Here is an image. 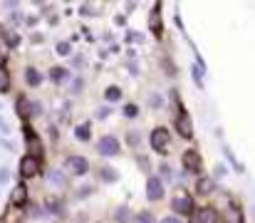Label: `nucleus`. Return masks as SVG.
Instances as JSON below:
<instances>
[{
	"label": "nucleus",
	"mask_w": 255,
	"mask_h": 223,
	"mask_svg": "<svg viewBox=\"0 0 255 223\" xmlns=\"http://www.w3.org/2000/svg\"><path fill=\"white\" fill-rule=\"evenodd\" d=\"M171 211L176 214V216H193V211H196V204H193V196L191 194H186L183 189L171 199Z\"/></svg>",
	"instance_id": "nucleus-1"
},
{
	"label": "nucleus",
	"mask_w": 255,
	"mask_h": 223,
	"mask_svg": "<svg viewBox=\"0 0 255 223\" xmlns=\"http://www.w3.org/2000/svg\"><path fill=\"white\" fill-rule=\"evenodd\" d=\"M40 169H42V161H40L37 156H30V154H25V156L20 159V164H17V174H20L22 181L35 179V176L40 174Z\"/></svg>",
	"instance_id": "nucleus-2"
},
{
	"label": "nucleus",
	"mask_w": 255,
	"mask_h": 223,
	"mask_svg": "<svg viewBox=\"0 0 255 223\" xmlns=\"http://www.w3.org/2000/svg\"><path fill=\"white\" fill-rule=\"evenodd\" d=\"M149 144L154 151H159V154H169V147H171V134L166 127H156L154 132H151V137H149Z\"/></svg>",
	"instance_id": "nucleus-3"
},
{
	"label": "nucleus",
	"mask_w": 255,
	"mask_h": 223,
	"mask_svg": "<svg viewBox=\"0 0 255 223\" xmlns=\"http://www.w3.org/2000/svg\"><path fill=\"white\" fill-rule=\"evenodd\" d=\"M65 171L72 174V176H87L89 174V159L80 156V154H72L65 159Z\"/></svg>",
	"instance_id": "nucleus-4"
},
{
	"label": "nucleus",
	"mask_w": 255,
	"mask_h": 223,
	"mask_svg": "<svg viewBox=\"0 0 255 223\" xmlns=\"http://www.w3.org/2000/svg\"><path fill=\"white\" fill-rule=\"evenodd\" d=\"M181 166H183V171H188V174H201V171H203V159H201V154H198L196 149H186V151L181 154Z\"/></svg>",
	"instance_id": "nucleus-5"
},
{
	"label": "nucleus",
	"mask_w": 255,
	"mask_h": 223,
	"mask_svg": "<svg viewBox=\"0 0 255 223\" xmlns=\"http://www.w3.org/2000/svg\"><path fill=\"white\" fill-rule=\"evenodd\" d=\"M97 151H99V156L112 159V156H117V154L122 151V144H119V139H117L114 134H104V137L97 142Z\"/></svg>",
	"instance_id": "nucleus-6"
},
{
	"label": "nucleus",
	"mask_w": 255,
	"mask_h": 223,
	"mask_svg": "<svg viewBox=\"0 0 255 223\" xmlns=\"http://www.w3.org/2000/svg\"><path fill=\"white\" fill-rule=\"evenodd\" d=\"M173 122H176V129H178V134L183 139H193V122H191V117H188V112L183 107H178V114H176Z\"/></svg>",
	"instance_id": "nucleus-7"
},
{
	"label": "nucleus",
	"mask_w": 255,
	"mask_h": 223,
	"mask_svg": "<svg viewBox=\"0 0 255 223\" xmlns=\"http://www.w3.org/2000/svg\"><path fill=\"white\" fill-rule=\"evenodd\" d=\"M22 132H25V147L30 151V156H37L40 159V154H42V139L35 134V129L30 124H22Z\"/></svg>",
	"instance_id": "nucleus-8"
},
{
	"label": "nucleus",
	"mask_w": 255,
	"mask_h": 223,
	"mask_svg": "<svg viewBox=\"0 0 255 223\" xmlns=\"http://www.w3.org/2000/svg\"><path fill=\"white\" fill-rule=\"evenodd\" d=\"M164 196H166V184L159 176H149V181H146V199L149 201H161Z\"/></svg>",
	"instance_id": "nucleus-9"
},
{
	"label": "nucleus",
	"mask_w": 255,
	"mask_h": 223,
	"mask_svg": "<svg viewBox=\"0 0 255 223\" xmlns=\"http://www.w3.org/2000/svg\"><path fill=\"white\" fill-rule=\"evenodd\" d=\"M188 223H218V214L211 206H201L193 211V216L188 219Z\"/></svg>",
	"instance_id": "nucleus-10"
},
{
	"label": "nucleus",
	"mask_w": 255,
	"mask_h": 223,
	"mask_svg": "<svg viewBox=\"0 0 255 223\" xmlns=\"http://www.w3.org/2000/svg\"><path fill=\"white\" fill-rule=\"evenodd\" d=\"M47 184H50L52 189H57V191L70 189V179H67V174H65L62 169H52V171H47Z\"/></svg>",
	"instance_id": "nucleus-11"
},
{
	"label": "nucleus",
	"mask_w": 255,
	"mask_h": 223,
	"mask_svg": "<svg viewBox=\"0 0 255 223\" xmlns=\"http://www.w3.org/2000/svg\"><path fill=\"white\" fill-rule=\"evenodd\" d=\"M15 114H17L22 122H27V119L32 117V102H30L27 97H22V94H20V97L15 99Z\"/></svg>",
	"instance_id": "nucleus-12"
},
{
	"label": "nucleus",
	"mask_w": 255,
	"mask_h": 223,
	"mask_svg": "<svg viewBox=\"0 0 255 223\" xmlns=\"http://www.w3.org/2000/svg\"><path fill=\"white\" fill-rule=\"evenodd\" d=\"M216 191V179L213 176H198L196 179V194L198 196H211Z\"/></svg>",
	"instance_id": "nucleus-13"
},
{
	"label": "nucleus",
	"mask_w": 255,
	"mask_h": 223,
	"mask_svg": "<svg viewBox=\"0 0 255 223\" xmlns=\"http://www.w3.org/2000/svg\"><path fill=\"white\" fill-rule=\"evenodd\" d=\"M161 5H154V12L149 15V32H154L156 37H161L164 32V20H161Z\"/></svg>",
	"instance_id": "nucleus-14"
},
{
	"label": "nucleus",
	"mask_w": 255,
	"mask_h": 223,
	"mask_svg": "<svg viewBox=\"0 0 255 223\" xmlns=\"http://www.w3.org/2000/svg\"><path fill=\"white\" fill-rule=\"evenodd\" d=\"M10 204L17 206V209H22V206L27 204V186H25V184H17V186L10 191Z\"/></svg>",
	"instance_id": "nucleus-15"
},
{
	"label": "nucleus",
	"mask_w": 255,
	"mask_h": 223,
	"mask_svg": "<svg viewBox=\"0 0 255 223\" xmlns=\"http://www.w3.org/2000/svg\"><path fill=\"white\" fill-rule=\"evenodd\" d=\"M221 223H246L243 211H241L238 206H228V209H223V214H221Z\"/></svg>",
	"instance_id": "nucleus-16"
},
{
	"label": "nucleus",
	"mask_w": 255,
	"mask_h": 223,
	"mask_svg": "<svg viewBox=\"0 0 255 223\" xmlns=\"http://www.w3.org/2000/svg\"><path fill=\"white\" fill-rule=\"evenodd\" d=\"M22 77H25L27 87H40V84H42V72H40L37 67H32V65L22 70Z\"/></svg>",
	"instance_id": "nucleus-17"
},
{
	"label": "nucleus",
	"mask_w": 255,
	"mask_h": 223,
	"mask_svg": "<svg viewBox=\"0 0 255 223\" xmlns=\"http://www.w3.org/2000/svg\"><path fill=\"white\" fill-rule=\"evenodd\" d=\"M42 209L50 211L52 216H62V214H65V206H62V201H60L57 196H47L45 204H42Z\"/></svg>",
	"instance_id": "nucleus-18"
},
{
	"label": "nucleus",
	"mask_w": 255,
	"mask_h": 223,
	"mask_svg": "<svg viewBox=\"0 0 255 223\" xmlns=\"http://www.w3.org/2000/svg\"><path fill=\"white\" fill-rule=\"evenodd\" d=\"M99 181H102V184H117V181H119L117 169H112V166H102V169H99Z\"/></svg>",
	"instance_id": "nucleus-19"
},
{
	"label": "nucleus",
	"mask_w": 255,
	"mask_h": 223,
	"mask_svg": "<svg viewBox=\"0 0 255 223\" xmlns=\"http://www.w3.org/2000/svg\"><path fill=\"white\" fill-rule=\"evenodd\" d=\"M50 79H52L55 84H62V82L70 79V70H67V67H52V70H50Z\"/></svg>",
	"instance_id": "nucleus-20"
},
{
	"label": "nucleus",
	"mask_w": 255,
	"mask_h": 223,
	"mask_svg": "<svg viewBox=\"0 0 255 223\" xmlns=\"http://www.w3.org/2000/svg\"><path fill=\"white\" fill-rule=\"evenodd\" d=\"M75 139H77V142H89V139H92V129H89L87 122L75 127Z\"/></svg>",
	"instance_id": "nucleus-21"
},
{
	"label": "nucleus",
	"mask_w": 255,
	"mask_h": 223,
	"mask_svg": "<svg viewBox=\"0 0 255 223\" xmlns=\"http://www.w3.org/2000/svg\"><path fill=\"white\" fill-rule=\"evenodd\" d=\"M127 221H134V216H131V211L127 206H119L114 211V223H127Z\"/></svg>",
	"instance_id": "nucleus-22"
},
{
	"label": "nucleus",
	"mask_w": 255,
	"mask_h": 223,
	"mask_svg": "<svg viewBox=\"0 0 255 223\" xmlns=\"http://www.w3.org/2000/svg\"><path fill=\"white\" fill-rule=\"evenodd\" d=\"M104 97H107V102H119V99H122V87L109 84V87L104 89Z\"/></svg>",
	"instance_id": "nucleus-23"
},
{
	"label": "nucleus",
	"mask_w": 255,
	"mask_h": 223,
	"mask_svg": "<svg viewBox=\"0 0 255 223\" xmlns=\"http://www.w3.org/2000/svg\"><path fill=\"white\" fill-rule=\"evenodd\" d=\"M134 223H156V219L151 211H139V214H134Z\"/></svg>",
	"instance_id": "nucleus-24"
},
{
	"label": "nucleus",
	"mask_w": 255,
	"mask_h": 223,
	"mask_svg": "<svg viewBox=\"0 0 255 223\" xmlns=\"http://www.w3.org/2000/svg\"><path fill=\"white\" fill-rule=\"evenodd\" d=\"M0 35L5 37V45H7V47H17V42H20V37H17V35L12 32V30H2Z\"/></svg>",
	"instance_id": "nucleus-25"
},
{
	"label": "nucleus",
	"mask_w": 255,
	"mask_h": 223,
	"mask_svg": "<svg viewBox=\"0 0 255 223\" xmlns=\"http://www.w3.org/2000/svg\"><path fill=\"white\" fill-rule=\"evenodd\" d=\"M55 52H57L60 57H70V55H72V45H70L67 40H62V42H57V47H55Z\"/></svg>",
	"instance_id": "nucleus-26"
},
{
	"label": "nucleus",
	"mask_w": 255,
	"mask_h": 223,
	"mask_svg": "<svg viewBox=\"0 0 255 223\" xmlns=\"http://www.w3.org/2000/svg\"><path fill=\"white\" fill-rule=\"evenodd\" d=\"M122 114H124L127 119H134V117H139V107L129 102V104H124V107H122Z\"/></svg>",
	"instance_id": "nucleus-27"
},
{
	"label": "nucleus",
	"mask_w": 255,
	"mask_h": 223,
	"mask_svg": "<svg viewBox=\"0 0 255 223\" xmlns=\"http://www.w3.org/2000/svg\"><path fill=\"white\" fill-rule=\"evenodd\" d=\"M191 77H193L196 87H198V89H203V70H201L198 65H193V67H191Z\"/></svg>",
	"instance_id": "nucleus-28"
},
{
	"label": "nucleus",
	"mask_w": 255,
	"mask_h": 223,
	"mask_svg": "<svg viewBox=\"0 0 255 223\" xmlns=\"http://www.w3.org/2000/svg\"><path fill=\"white\" fill-rule=\"evenodd\" d=\"M80 15H85V17H94V15H99V12H97V7H94L92 2H82V5H80Z\"/></svg>",
	"instance_id": "nucleus-29"
},
{
	"label": "nucleus",
	"mask_w": 255,
	"mask_h": 223,
	"mask_svg": "<svg viewBox=\"0 0 255 223\" xmlns=\"http://www.w3.org/2000/svg\"><path fill=\"white\" fill-rule=\"evenodd\" d=\"M159 179H161L164 184L173 179V171H171V166H169V164H161V166H159Z\"/></svg>",
	"instance_id": "nucleus-30"
},
{
	"label": "nucleus",
	"mask_w": 255,
	"mask_h": 223,
	"mask_svg": "<svg viewBox=\"0 0 255 223\" xmlns=\"http://www.w3.org/2000/svg\"><path fill=\"white\" fill-rule=\"evenodd\" d=\"M82 89H85V79L82 77H75L72 84H70V94H80Z\"/></svg>",
	"instance_id": "nucleus-31"
},
{
	"label": "nucleus",
	"mask_w": 255,
	"mask_h": 223,
	"mask_svg": "<svg viewBox=\"0 0 255 223\" xmlns=\"http://www.w3.org/2000/svg\"><path fill=\"white\" fill-rule=\"evenodd\" d=\"M127 142H129V147L139 149V144H141V139H139V132H136V129H131V132L127 134Z\"/></svg>",
	"instance_id": "nucleus-32"
},
{
	"label": "nucleus",
	"mask_w": 255,
	"mask_h": 223,
	"mask_svg": "<svg viewBox=\"0 0 255 223\" xmlns=\"http://www.w3.org/2000/svg\"><path fill=\"white\" fill-rule=\"evenodd\" d=\"M223 154H226V159L236 166V171H243V164H238V161H236V156H233V151H231V149L226 147V149H223Z\"/></svg>",
	"instance_id": "nucleus-33"
},
{
	"label": "nucleus",
	"mask_w": 255,
	"mask_h": 223,
	"mask_svg": "<svg viewBox=\"0 0 255 223\" xmlns=\"http://www.w3.org/2000/svg\"><path fill=\"white\" fill-rule=\"evenodd\" d=\"M10 89V77H7V72H0V94H5Z\"/></svg>",
	"instance_id": "nucleus-34"
},
{
	"label": "nucleus",
	"mask_w": 255,
	"mask_h": 223,
	"mask_svg": "<svg viewBox=\"0 0 255 223\" xmlns=\"http://www.w3.org/2000/svg\"><path fill=\"white\" fill-rule=\"evenodd\" d=\"M136 164H139V169H141L144 174H146V171L151 169V164H149V159H146L144 154H139V156H136Z\"/></svg>",
	"instance_id": "nucleus-35"
},
{
	"label": "nucleus",
	"mask_w": 255,
	"mask_h": 223,
	"mask_svg": "<svg viewBox=\"0 0 255 223\" xmlns=\"http://www.w3.org/2000/svg\"><path fill=\"white\" fill-rule=\"evenodd\" d=\"M109 114H112V107H99V109L94 112V117H97V119H107Z\"/></svg>",
	"instance_id": "nucleus-36"
},
{
	"label": "nucleus",
	"mask_w": 255,
	"mask_h": 223,
	"mask_svg": "<svg viewBox=\"0 0 255 223\" xmlns=\"http://www.w3.org/2000/svg\"><path fill=\"white\" fill-rule=\"evenodd\" d=\"M92 186H82V189H77V199H87V196H92Z\"/></svg>",
	"instance_id": "nucleus-37"
},
{
	"label": "nucleus",
	"mask_w": 255,
	"mask_h": 223,
	"mask_svg": "<svg viewBox=\"0 0 255 223\" xmlns=\"http://www.w3.org/2000/svg\"><path fill=\"white\" fill-rule=\"evenodd\" d=\"M40 114H45V107L40 102H32V117H40Z\"/></svg>",
	"instance_id": "nucleus-38"
},
{
	"label": "nucleus",
	"mask_w": 255,
	"mask_h": 223,
	"mask_svg": "<svg viewBox=\"0 0 255 223\" xmlns=\"http://www.w3.org/2000/svg\"><path fill=\"white\" fill-rule=\"evenodd\" d=\"M127 40H129V42H139V40H144V37H141L139 32H134V30H129V35H127Z\"/></svg>",
	"instance_id": "nucleus-39"
},
{
	"label": "nucleus",
	"mask_w": 255,
	"mask_h": 223,
	"mask_svg": "<svg viewBox=\"0 0 255 223\" xmlns=\"http://www.w3.org/2000/svg\"><path fill=\"white\" fill-rule=\"evenodd\" d=\"M7 181H10V171L2 166V169H0V184H7Z\"/></svg>",
	"instance_id": "nucleus-40"
},
{
	"label": "nucleus",
	"mask_w": 255,
	"mask_h": 223,
	"mask_svg": "<svg viewBox=\"0 0 255 223\" xmlns=\"http://www.w3.org/2000/svg\"><path fill=\"white\" fill-rule=\"evenodd\" d=\"M213 171H216V176H226V174H228V169H226L223 164H216V169H213Z\"/></svg>",
	"instance_id": "nucleus-41"
},
{
	"label": "nucleus",
	"mask_w": 255,
	"mask_h": 223,
	"mask_svg": "<svg viewBox=\"0 0 255 223\" xmlns=\"http://www.w3.org/2000/svg\"><path fill=\"white\" fill-rule=\"evenodd\" d=\"M7 65V55H5V50L0 47V72H2V67Z\"/></svg>",
	"instance_id": "nucleus-42"
},
{
	"label": "nucleus",
	"mask_w": 255,
	"mask_h": 223,
	"mask_svg": "<svg viewBox=\"0 0 255 223\" xmlns=\"http://www.w3.org/2000/svg\"><path fill=\"white\" fill-rule=\"evenodd\" d=\"M0 132H2V134H10V127L5 124V119H2V117H0Z\"/></svg>",
	"instance_id": "nucleus-43"
},
{
	"label": "nucleus",
	"mask_w": 255,
	"mask_h": 223,
	"mask_svg": "<svg viewBox=\"0 0 255 223\" xmlns=\"http://www.w3.org/2000/svg\"><path fill=\"white\" fill-rule=\"evenodd\" d=\"M161 223H181L178 216H166V219H161Z\"/></svg>",
	"instance_id": "nucleus-44"
},
{
	"label": "nucleus",
	"mask_w": 255,
	"mask_h": 223,
	"mask_svg": "<svg viewBox=\"0 0 255 223\" xmlns=\"http://www.w3.org/2000/svg\"><path fill=\"white\" fill-rule=\"evenodd\" d=\"M149 102H151V107H161V99H159V97H151Z\"/></svg>",
	"instance_id": "nucleus-45"
}]
</instances>
